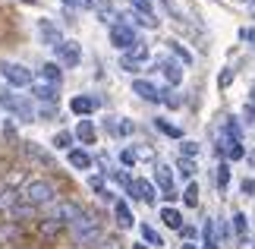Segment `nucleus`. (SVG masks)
Here are the masks:
<instances>
[{
    "label": "nucleus",
    "mask_w": 255,
    "mask_h": 249,
    "mask_svg": "<svg viewBox=\"0 0 255 249\" xmlns=\"http://www.w3.org/2000/svg\"><path fill=\"white\" fill-rule=\"evenodd\" d=\"M70 234H73V243H76V246H92V243L101 240V221H98L95 215L82 212V215L70 224Z\"/></svg>",
    "instance_id": "obj_1"
},
{
    "label": "nucleus",
    "mask_w": 255,
    "mask_h": 249,
    "mask_svg": "<svg viewBox=\"0 0 255 249\" xmlns=\"http://www.w3.org/2000/svg\"><path fill=\"white\" fill-rule=\"evenodd\" d=\"M19 199H22V202H28L32 208H38V205H51L54 199H57V189H54L51 180H28L25 189L19 193Z\"/></svg>",
    "instance_id": "obj_2"
},
{
    "label": "nucleus",
    "mask_w": 255,
    "mask_h": 249,
    "mask_svg": "<svg viewBox=\"0 0 255 249\" xmlns=\"http://www.w3.org/2000/svg\"><path fill=\"white\" fill-rule=\"evenodd\" d=\"M0 107H6L9 114H16L22 123H32L35 120V107L28 104L22 95H16L9 85H0Z\"/></svg>",
    "instance_id": "obj_3"
},
{
    "label": "nucleus",
    "mask_w": 255,
    "mask_h": 249,
    "mask_svg": "<svg viewBox=\"0 0 255 249\" xmlns=\"http://www.w3.org/2000/svg\"><path fill=\"white\" fill-rule=\"evenodd\" d=\"M0 76L6 79V85L9 88H28L32 85V69L22 66V63H16V60H0Z\"/></svg>",
    "instance_id": "obj_4"
},
{
    "label": "nucleus",
    "mask_w": 255,
    "mask_h": 249,
    "mask_svg": "<svg viewBox=\"0 0 255 249\" xmlns=\"http://www.w3.org/2000/svg\"><path fill=\"white\" fill-rule=\"evenodd\" d=\"M135 41H139V35H135L132 25H126V22H114L111 25V44L117 51H129Z\"/></svg>",
    "instance_id": "obj_5"
},
{
    "label": "nucleus",
    "mask_w": 255,
    "mask_h": 249,
    "mask_svg": "<svg viewBox=\"0 0 255 249\" xmlns=\"http://www.w3.org/2000/svg\"><path fill=\"white\" fill-rule=\"evenodd\" d=\"M57 51V66H79L82 63V44L79 41H63V44H57L54 47Z\"/></svg>",
    "instance_id": "obj_6"
},
{
    "label": "nucleus",
    "mask_w": 255,
    "mask_h": 249,
    "mask_svg": "<svg viewBox=\"0 0 255 249\" xmlns=\"http://www.w3.org/2000/svg\"><path fill=\"white\" fill-rule=\"evenodd\" d=\"M28 88H32V95H35L41 104H57V92H60V85H54V82H47V79L35 76Z\"/></svg>",
    "instance_id": "obj_7"
},
{
    "label": "nucleus",
    "mask_w": 255,
    "mask_h": 249,
    "mask_svg": "<svg viewBox=\"0 0 255 249\" xmlns=\"http://www.w3.org/2000/svg\"><path fill=\"white\" fill-rule=\"evenodd\" d=\"M79 215H82V205L79 202H57L54 212H51V221H57V224H73Z\"/></svg>",
    "instance_id": "obj_8"
},
{
    "label": "nucleus",
    "mask_w": 255,
    "mask_h": 249,
    "mask_svg": "<svg viewBox=\"0 0 255 249\" xmlns=\"http://www.w3.org/2000/svg\"><path fill=\"white\" fill-rule=\"evenodd\" d=\"M38 38H41V44H44V47H57V44H63L60 28H57L51 19H38Z\"/></svg>",
    "instance_id": "obj_9"
},
{
    "label": "nucleus",
    "mask_w": 255,
    "mask_h": 249,
    "mask_svg": "<svg viewBox=\"0 0 255 249\" xmlns=\"http://www.w3.org/2000/svg\"><path fill=\"white\" fill-rule=\"evenodd\" d=\"M154 180H158L164 199H167V202H173V199H176V186H173V174H170L167 164H158V167H154Z\"/></svg>",
    "instance_id": "obj_10"
},
{
    "label": "nucleus",
    "mask_w": 255,
    "mask_h": 249,
    "mask_svg": "<svg viewBox=\"0 0 255 249\" xmlns=\"http://www.w3.org/2000/svg\"><path fill=\"white\" fill-rule=\"evenodd\" d=\"M70 111H73L76 117H82V120H85L88 114H95V111H98V98H92V95H76L73 101H70Z\"/></svg>",
    "instance_id": "obj_11"
},
{
    "label": "nucleus",
    "mask_w": 255,
    "mask_h": 249,
    "mask_svg": "<svg viewBox=\"0 0 255 249\" xmlns=\"http://www.w3.org/2000/svg\"><path fill=\"white\" fill-rule=\"evenodd\" d=\"M22 148H25V155L32 158V161H38L41 167H54V164H57V161H54V155L47 152V148H41L38 142H25Z\"/></svg>",
    "instance_id": "obj_12"
},
{
    "label": "nucleus",
    "mask_w": 255,
    "mask_h": 249,
    "mask_svg": "<svg viewBox=\"0 0 255 249\" xmlns=\"http://www.w3.org/2000/svg\"><path fill=\"white\" fill-rule=\"evenodd\" d=\"M132 92L139 95L142 101H151V104H154V101H161V92L148 82V79H135V82H132Z\"/></svg>",
    "instance_id": "obj_13"
},
{
    "label": "nucleus",
    "mask_w": 255,
    "mask_h": 249,
    "mask_svg": "<svg viewBox=\"0 0 255 249\" xmlns=\"http://www.w3.org/2000/svg\"><path fill=\"white\" fill-rule=\"evenodd\" d=\"M132 186H135V199H142L145 205H154L158 193H154V183L151 180H132Z\"/></svg>",
    "instance_id": "obj_14"
},
{
    "label": "nucleus",
    "mask_w": 255,
    "mask_h": 249,
    "mask_svg": "<svg viewBox=\"0 0 255 249\" xmlns=\"http://www.w3.org/2000/svg\"><path fill=\"white\" fill-rule=\"evenodd\" d=\"M158 66L164 69V76H167L170 85H180L183 82V63H176V60H170V57H167V60H161Z\"/></svg>",
    "instance_id": "obj_15"
},
{
    "label": "nucleus",
    "mask_w": 255,
    "mask_h": 249,
    "mask_svg": "<svg viewBox=\"0 0 255 249\" xmlns=\"http://www.w3.org/2000/svg\"><path fill=\"white\" fill-rule=\"evenodd\" d=\"M114 218H117V224H120L123 231H129V227L135 224V218H132V208L126 205V202H114Z\"/></svg>",
    "instance_id": "obj_16"
},
{
    "label": "nucleus",
    "mask_w": 255,
    "mask_h": 249,
    "mask_svg": "<svg viewBox=\"0 0 255 249\" xmlns=\"http://www.w3.org/2000/svg\"><path fill=\"white\" fill-rule=\"evenodd\" d=\"M70 167H76V171H88V167H92V155H88L85 148H70Z\"/></svg>",
    "instance_id": "obj_17"
},
{
    "label": "nucleus",
    "mask_w": 255,
    "mask_h": 249,
    "mask_svg": "<svg viewBox=\"0 0 255 249\" xmlns=\"http://www.w3.org/2000/svg\"><path fill=\"white\" fill-rule=\"evenodd\" d=\"M205 249H218L221 246V231H218V221H208L205 224Z\"/></svg>",
    "instance_id": "obj_18"
},
{
    "label": "nucleus",
    "mask_w": 255,
    "mask_h": 249,
    "mask_svg": "<svg viewBox=\"0 0 255 249\" xmlns=\"http://www.w3.org/2000/svg\"><path fill=\"white\" fill-rule=\"evenodd\" d=\"M76 139H82L85 145H95V123L92 120H79V126H76Z\"/></svg>",
    "instance_id": "obj_19"
},
{
    "label": "nucleus",
    "mask_w": 255,
    "mask_h": 249,
    "mask_svg": "<svg viewBox=\"0 0 255 249\" xmlns=\"http://www.w3.org/2000/svg\"><path fill=\"white\" fill-rule=\"evenodd\" d=\"M161 221L167 224V227H173V231H180V227H183V215L167 205V208H161Z\"/></svg>",
    "instance_id": "obj_20"
},
{
    "label": "nucleus",
    "mask_w": 255,
    "mask_h": 249,
    "mask_svg": "<svg viewBox=\"0 0 255 249\" xmlns=\"http://www.w3.org/2000/svg\"><path fill=\"white\" fill-rule=\"evenodd\" d=\"M38 76L47 79V82H54V85H60V79H63V73H60V66H57V63H44L41 69H38Z\"/></svg>",
    "instance_id": "obj_21"
},
{
    "label": "nucleus",
    "mask_w": 255,
    "mask_h": 249,
    "mask_svg": "<svg viewBox=\"0 0 255 249\" xmlns=\"http://www.w3.org/2000/svg\"><path fill=\"white\" fill-rule=\"evenodd\" d=\"M167 47H170V54H173V57H176V60H180L183 66H189V63H192V54L186 51V47H183L180 41H167Z\"/></svg>",
    "instance_id": "obj_22"
},
{
    "label": "nucleus",
    "mask_w": 255,
    "mask_h": 249,
    "mask_svg": "<svg viewBox=\"0 0 255 249\" xmlns=\"http://www.w3.org/2000/svg\"><path fill=\"white\" fill-rule=\"evenodd\" d=\"M142 240H145V246H164V240H161V234L154 231L151 224H142Z\"/></svg>",
    "instance_id": "obj_23"
},
{
    "label": "nucleus",
    "mask_w": 255,
    "mask_h": 249,
    "mask_svg": "<svg viewBox=\"0 0 255 249\" xmlns=\"http://www.w3.org/2000/svg\"><path fill=\"white\" fill-rule=\"evenodd\" d=\"M154 126H158L164 136H170V139H183V129H180V126H173V123H167L164 117H158V120H154Z\"/></svg>",
    "instance_id": "obj_24"
},
{
    "label": "nucleus",
    "mask_w": 255,
    "mask_h": 249,
    "mask_svg": "<svg viewBox=\"0 0 255 249\" xmlns=\"http://www.w3.org/2000/svg\"><path fill=\"white\" fill-rule=\"evenodd\" d=\"M19 202V193H13V189H0V212H9Z\"/></svg>",
    "instance_id": "obj_25"
},
{
    "label": "nucleus",
    "mask_w": 255,
    "mask_h": 249,
    "mask_svg": "<svg viewBox=\"0 0 255 249\" xmlns=\"http://www.w3.org/2000/svg\"><path fill=\"white\" fill-rule=\"evenodd\" d=\"M9 215H13V218H35V208L28 205V202H22V199H19V202H16L13 208H9Z\"/></svg>",
    "instance_id": "obj_26"
},
{
    "label": "nucleus",
    "mask_w": 255,
    "mask_h": 249,
    "mask_svg": "<svg viewBox=\"0 0 255 249\" xmlns=\"http://www.w3.org/2000/svg\"><path fill=\"white\" fill-rule=\"evenodd\" d=\"M63 231V224H57V221H51V218H47V221H41V237L44 240H54L57 234Z\"/></svg>",
    "instance_id": "obj_27"
},
{
    "label": "nucleus",
    "mask_w": 255,
    "mask_h": 249,
    "mask_svg": "<svg viewBox=\"0 0 255 249\" xmlns=\"http://www.w3.org/2000/svg\"><path fill=\"white\" fill-rule=\"evenodd\" d=\"M76 6H82V9H98V13H104V9H111V0H76Z\"/></svg>",
    "instance_id": "obj_28"
},
{
    "label": "nucleus",
    "mask_w": 255,
    "mask_h": 249,
    "mask_svg": "<svg viewBox=\"0 0 255 249\" xmlns=\"http://www.w3.org/2000/svg\"><path fill=\"white\" fill-rule=\"evenodd\" d=\"M176 171H180V177H186V180H189V177L195 174V164H192V158H180V161H176Z\"/></svg>",
    "instance_id": "obj_29"
},
{
    "label": "nucleus",
    "mask_w": 255,
    "mask_h": 249,
    "mask_svg": "<svg viewBox=\"0 0 255 249\" xmlns=\"http://www.w3.org/2000/svg\"><path fill=\"white\" fill-rule=\"evenodd\" d=\"M183 202L189 205V208H195V205H199V186H195V183H189V186H186V193H183Z\"/></svg>",
    "instance_id": "obj_30"
},
{
    "label": "nucleus",
    "mask_w": 255,
    "mask_h": 249,
    "mask_svg": "<svg viewBox=\"0 0 255 249\" xmlns=\"http://www.w3.org/2000/svg\"><path fill=\"white\" fill-rule=\"evenodd\" d=\"M214 180H218V189L224 193V189L230 186V167H227V164H221V167H218V177H214Z\"/></svg>",
    "instance_id": "obj_31"
},
{
    "label": "nucleus",
    "mask_w": 255,
    "mask_h": 249,
    "mask_svg": "<svg viewBox=\"0 0 255 249\" xmlns=\"http://www.w3.org/2000/svg\"><path fill=\"white\" fill-rule=\"evenodd\" d=\"M233 231H237L240 240H246V215H243V212L233 215Z\"/></svg>",
    "instance_id": "obj_32"
},
{
    "label": "nucleus",
    "mask_w": 255,
    "mask_h": 249,
    "mask_svg": "<svg viewBox=\"0 0 255 249\" xmlns=\"http://www.w3.org/2000/svg\"><path fill=\"white\" fill-rule=\"evenodd\" d=\"M54 145L57 148H70L73 145V133H66V129H63V133H57L54 136Z\"/></svg>",
    "instance_id": "obj_33"
},
{
    "label": "nucleus",
    "mask_w": 255,
    "mask_h": 249,
    "mask_svg": "<svg viewBox=\"0 0 255 249\" xmlns=\"http://www.w3.org/2000/svg\"><path fill=\"white\" fill-rule=\"evenodd\" d=\"M132 9H135L139 16H154V13H151V3H148V0H132Z\"/></svg>",
    "instance_id": "obj_34"
},
{
    "label": "nucleus",
    "mask_w": 255,
    "mask_h": 249,
    "mask_svg": "<svg viewBox=\"0 0 255 249\" xmlns=\"http://www.w3.org/2000/svg\"><path fill=\"white\" fill-rule=\"evenodd\" d=\"M88 186H92L98 196H104V193H107V186H104V177H88Z\"/></svg>",
    "instance_id": "obj_35"
},
{
    "label": "nucleus",
    "mask_w": 255,
    "mask_h": 249,
    "mask_svg": "<svg viewBox=\"0 0 255 249\" xmlns=\"http://www.w3.org/2000/svg\"><path fill=\"white\" fill-rule=\"evenodd\" d=\"M120 161H123V167H132L135 164V152H132V148H123V152H120Z\"/></svg>",
    "instance_id": "obj_36"
},
{
    "label": "nucleus",
    "mask_w": 255,
    "mask_h": 249,
    "mask_svg": "<svg viewBox=\"0 0 255 249\" xmlns=\"http://www.w3.org/2000/svg\"><path fill=\"white\" fill-rule=\"evenodd\" d=\"M16 237H19V231H16L13 224H9V227H0V240H16Z\"/></svg>",
    "instance_id": "obj_37"
},
{
    "label": "nucleus",
    "mask_w": 255,
    "mask_h": 249,
    "mask_svg": "<svg viewBox=\"0 0 255 249\" xmlns=\"http://www.w3.org/2000/svg\"><path fill=\"white\" fill-rule=\"evenodd\" d=\"M192 155H199V145H195V142H183V158H192Z\"/></svg>",
    "instance_id": "obj_38"
},
{
    "label": "nucleus",
    "mask_w": 255,
    "mask_h": 249,
    "mask_svg": "<svg viewBox=\"0 0 255 249\" xmlns=\"http://www.w3.org/2000/svg\"><path fill=\"white\" fill-rule=\"evenodd\" d=\"M243 196H255V180H243Z\"/></svg>",
    "instance_id": "obj_39"
},
{
    "label": "nucleus",
    "mask_w": 255,
    "mask_h": 249,
    "mask_svg": "<svg viewBox=\"0 0 255 249\" xmlns=\"http://www.w3.org/2000/svg\"><path fill=\"white\" fill-rule=\"evenodd\" d=\"M180 234L186 237V243H192L195 237H199V234H195V227H180Z\"/></svg>",
    "instance_id": "obj_40"
},
{
    "label": "nucleus",
    "mask_w": 255,
    "mask_h": 249,
    "mask_svg": "<svg viewBox=\"0 0 255 249\" xmlns=\"http://www.w3.org/2000/svg\"><path fill=\"white\" fill-rule=\"evenodd\" d=\"M240 35H243V41H249V44H255V25H252V28H243Z\"/></svg>",
    "instance_id": "obj_41"
},
{
    "label": "nucleus",
    "mask_w": 255,
    "mask_h": 249,
    "mask_svg": "<svg viewBox=\"0 0 255 249\" xmlns=\"http://www.w3.org/2000/svg\"><path fill=\"white\" fill-rule=\"evenodd\" d=\"M230 79H233V73L227 69V73H221V79H218V82H221V85H230Z\"/></svg>",
    "instance_id": "obj_42"
},
{
    "label": "nucleus",
    "mask_w": 255,
    "mask_h": 249,
    "mask_svg": "<svg viewBox=\"0 0 255 249\" xmlns=\"http://www.w3.org/2000/svg\"><path fill=\"white\" fill-rule=\"evenodd\" d=\"M101 249H120V243H117V240H104Z\"/></svg>",
    "instance_id": "obj_43"
},
{
    "label": "nucleus",
    "mask_w": 255,
    "mask_h": 249,
    "mask_svg": "<svg viewBox=\"0 0 255 249\" xmlns=\"http://www.w3.org/2000/svg\"><path fill=\"white\" fill-rule=\"evenodd\" d=\"M132 249H151V246H145V243H132Z\"/></svg>",
    "instance_id": "obj_44"
},
{
    "label": "nucleus",
    "mask_w": 255,
    "mask_h": 249,
    "mask_svg": "<svg viewBox=\"0 0 255 249\" xmlns=\"http://www.w3.org/2000/svg\"><path fill=\"white\" fill-rule=\"evenodd\" d=\"M180 249H199V246H195V243H183Z\"/></svg>",
    "instance_id": "obj_45"
},
{
    "label": "nucleus",
    "mask_w": 255,
    "mask_h": 249,
    "mask_svg": "<svg viewBox=\"0 0 255 249\" xmlns=\"http://www.w3.org/2000/svg\"><path fill=\"white\" fill-rule=\"evenodd\" d=\"M63 3H66V6H76V0H63Z\"/></svg>",
    "instance_id": "obj_46"
},
{
    "label": "nucleus",
    "mask_w": 255,
    "mask_h": 249,
    "mask_svg": "<svg viewBox=\"0 0 255 249\" xmlns=\"http://www.w3.org/2000/svg\"><path fill=\"white\" fill-rule=\"evenodd\" d=\"M249 164H255V152H252V155H249Z\"/></svg>",
    "instance_id": "obj_47"
},
{
    "label": "nucleus",
    "mask_w": 255,
    "mask_h": 249,
    "mask_svg": "<svg viewBox=\"0 0 255 249\" xmlns=\"http://www.w3.org/2000/svg\"><path fill=\"white\" fill-rule=\"evenodd\" d=\"M252 107H255V92H252Z\"/></svg>",
    "instance_id": "obj_48"
},
{
    "label": "nucleus",
    "mask_w": 255,
    "mask_h": 249,
    "mask_svg": "<svg viewBox=\"0 0 255 249\" xmlns=\"http://www.w3.org/2000/svg\"><path fill=\"white\" fill-rule=\"evenodd\" d=\"M22 3H35V0H22Z\"/></svg>",
    "instance_id": "obj_49"
},
{
    "label": "nucleus",
    "mask_w": 255,
    "mask_h": 249,
    "mask_svg": "<svg viewBox=\"0 0 255 249\" xmlns=\"http://www.w3.org/2000/svg\"><path fill=\"white\" fill-rule=\"evenodd\" d=\"M252 249H255V243H252Z\"/></svg>",
    "instance_id": "obj_50"
}]
</instances>
